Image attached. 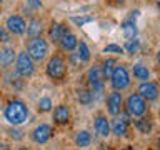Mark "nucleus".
Returning a JSON list of instances; mask_svg holds the SVG:
<instances>
[{
    "mask_svg": "<svg viewBox=\"0 0 160 150\" xmlns=\"http://www.w3.org/2000/svg\"><path fill=\"white\" fill-rule=\"evenodd\" d=\"M43 8V3L40 0H25V13L32 15V12H40Z\"/></svg>",
    "mask_w": 160,
    "mask_h": 150,
    "instance_id": "28",
    "label": "nucleus"
},
{
    "mask_svg": "<svg viewBox=\"0 0 160 150\" xmlns=\"http://www.w3.org/2000/svg\"><path fill=\"white\" fill-rule=\"evenodd\" d=\"M117 63H118L117 57H112V55H108V57L103 58V62L100 63V70H102V75H103L105 80L110 78V75H112V72H113V68H115Z\"/></svg>",
    "mask_w": 160,
    "mask_h": 150,
    "instance_id": "24",
    "label": "nucleus"
},
{
    "mask_svg": "<svg viewBox=\"0 0 160 150\" xmlns=\"http://www.w3.org/2000/svg\"><path fill=\"white\" fill-rule=\"evenodd\" d=\"M12 42V35L8 33V30L0 25V43H10Z\"/></svg>",
    "mask_w": 160,
    "mask_h": 150,
    "instance_id": "33",
    "label": "nucleus"
},
{
    "mask_svg": "<svg viewBox=\"0 0 160 150\" xmlns=\"http://www.w3.org/2000/svg\"><path fill=\"white\" fill-rule=\"evenodd\" d=\"M113 2L117 3V5H125V2H127V0H113Z\"/></svg>",
    "mask_w": 160,
    "mask_h": 150,
    "instance_id": "35",
    "label": "nucleus"
},
{
    "mask_svg": "<svg viewBox=\"0 0 160 150\" xmlns=\"http://www.w3.org/2000/svg\"><path fill=\"white\" fill-rule=\"evenodd\" d=\"M67 65L70 68H73V70H78V68H82V60L78 58V55H77V52H70L68 55H67Z\"/></svg>",
    "mask_w": 160,
    "mask_h": 150,
    "instance_id": "29",
    "label": "nucleus"
},
{
    "mask_svg": "<svg viewBox=\"0 0 160 150\" xmlns=\"http://www.w3.org/2000/svg\"><path fill=\"white\" fill-rule=\"evenodd\" d=\"M70 20H72V22L77 25V27H83L85 23L93 22V17H90V15H87V17H82V15H80V17H72Z\"/></svg>",
    "mask_w": 160,
    "mask_h": 150,
    "instance_id": "32",
    "label": "nucleus"
},
{
    "mask_svg": "<svg viewBox=\"0 0 160 150\" xmlns=\"http://www.w3.org/2000/svg\"><path fill=\"white\" fill-rule=\"evenodd\" d=\"M77 55H78V58L82 60V63H88L90 62V58H92V52H90V47H88V43L85 42V40H78V43H77Z\"/></svg>",
    "mask_w": 160,
    "mask_h": 150,
    "instance_id": "25",
    "label": "nucleus"
},
{
    "mask_svg": "<svg viewBox=\"0 0 160 150\" xmlns=\"http://www.w3.org/2000/svg\"><path fill=\"white\" fill-rule=\"evenodd\" d=\"M45 32V22L40 17H30V20L27 22V30H25V35L28 38L32 37H42Z\"/></svg>",
    "mask_w": 160,
    "mask_h": 150,
    "instance_id": "16",
    "label": "nucleus"
},
{
    "mask_svg": "<svg viewBox=\"0 0 160 150\" xmlns=\"http://www.w3.org/2000/svg\"><path fill=\"white\" fill-rule=\"evenodd\" d=\"M45 75L52 80V82H63L68 75V65L67 60L62 53H53L47 58V63H45Z\"/></svg>",
    "mask_w": 160,
    "mask_h": 150,
    "instance_id": "2",
    "label": "nucleus"
},
{
    "mask_svg": "<svg viewBox=\"0 0 160 150\" xmlns=\"http://www.w3.org/2000/svg\"><path fill=\"white\" fill-rule=\"evenodd\" d=\"M75 97H77V102L83 107H88V105L93 103L95 100V93L90 90L88 87H80L75 90Z\"/></svg>",
    "mask_w": 160,
    "mask_h": 150,
    "instance_id": "19",
    "label": "nucleus"
},
{
    "mask_svg": "<svg viewBox=\"0 0 160 150\" xmlns=\"http://www.w3.org/2000/svg\"><path fill=\"white\" fill-rule=\"evenodd\" d=\"M130 117L128 115H115L112 118V122H110V133H113L115 137L122 138V137H127L128 133V127H130Z\"/></svg>",
    "mask_w": 160,
    "mask_h": 150,
    "instance_id": "11",
    "label": "nucleus"
},
{
    "mask_svg": "<svg viewBox=\"0 0 160 150\" xmlns=\"http://www.w3.org/2000/svg\"><path fill=\"white\" fill-rule=\"evenodd\" d=\"M108 80H110L112 90H117V92H123V90H127L132 85V75H130V70L125 63L115 65V68Z\"/></svg>",
    "mask_w": 160,
    "mask_h": 150,
    "instance_id": "4",
    "label": "nucleus"
},
{
    "mask_svg": "<svg viewBox=\"0 0 160 150\" xmlns=\"http://www.w3.org/2000/svg\"><path fill=\"white\" fill-rule=\"evenodd\" d=\"M25 52L28 53V57L33 60L35 63H43L48 58L50 53V43L47 38L43 37H32L25 43Z\"/></svg>",
    "mask_w": 160,
    "mask_h": 150,
    "instance_id": "3",
    "label": "nucleus"
},
{
    "mask_svg": "<svg viewBox=\"0 0 160 150\" xmlns=\"http://www.w3.org/2000/svg\"><path fill=\"white\" fill-rule=\"evenodd\" d=\"M130 75H133L135 80L138 82H145V80H150V70L147 65L143 63H133L132 65V70H130Z\"/></svg>",
    "mask_w": 160,
    "mask_h": 150,
    "instance_id": "21",
    "label": "nucleus"
},
{
    "mask_svg": "<svg viewBox=\"0 0 160 150\" xmlns=\"http://www.w3.org/2000/svg\"><path fill=\"white\" fill-rule=\"evenodd\" d=\"M7 133H8V137L12 138L13 142H20V140L25 138V132H23V130H20L18 127H13V125H10V127H8Z\"/></svg>",
    "mask_w": 160,
    "mask_h": 150,
    "instance_id": "30",
    "label": "nucleus"
},
{
    "mask_svg": "<svg viewBox=\"0 0 160 150\" xmlns=\"http://www.w3.org/2000/svg\"><path fill=\"white\" fill-rule=\"evenodd\" d=\"M148 150H150V148H148Z\"/></svg>",
    "mask_w": 160,
    "mask_h": 150,
    "instance_id": "39",
    "label": "nucleus"
},
{
    "mask_svg": "<svg viewBox=\"0 0 160 150\" xmlns=\"http://www.w3.org/2000/svg\"><path fill=\"white\" fill-rule=\"evenodd\" d=\"M15 150H30V148H27V147H17Z\"/></svg>",
    "mask_w": 160,
    "mask_h": 150,
    "instance_id": "36",
    "label": "nucleus"
},
{
    "mask_svg": "<svg viewBox=\"0 0 160 150\" xmlns=\"http://www.w3.org/2000/svg\"><path fill=\"white\" fill-rule=\"evenodd\" d=\"M85 80H87V87L92 90L95 95L103 93V90H105V78L102 75V70H100L98 63H93V65H90V67H88L87 73H85Z\"/></svg>",
    "mask_w": 160,
    "mask_h": 150,
    "instance_id": "7",
    "label": "nucleus"
},
{
    "mask_svg": "<svg viewBox=\"0 0 160 150\" xmlns=\"http://www.w3.org/2000/svg\"><path fill=\"white\" fill-rule=\"evenodd\" d=\"M0 150H10V147H8V143H5V142H2V143H0Z\"/></svg>",
    "mask_w": 160,
    "mask_h": 150,
    "instance_id": "34",
    "label": "nucleus"
},
{
    "mask_svg": "<svg viewBox=\"0 0 160 150\" xmlns=\"http://www.w3.org/2000/svg\"><path fill=\"white\" fill-rule=\"evenodd\" d=\"M77 43H78V37L75 35L73 32H68V33H65L62 40L58 42V47L62 52H75L77 50Z\"/></svg>",
    "mask_w": 160,
    "mask_h": 150,
    "instance_id": "18",
    "label": "nucleus"
},
{
    "mask_svg": "<svg viewBox=\"0 0 160 150\" xmlns=\"http://www.w3.org/2000/svg\"><path fill=\"white\" fill-rule=\"evenodd\" d=\"M70 28L65 22H52L47 28V35H48V42L53 45H58V42L62 40L65 33H68Z\"/></svg>",
    "mask_w": 160,
    "mask_h": 150,
    "instance_id": "13",
    "label": "nucleus"
},
{
    "mask_svg": "<svg viewBox=\"0 0 160 150\" xmlns=\"http://www.w3.org/2000/svg\"><path fill=\"white\" fill-rule=\"evenodd\" d=\"M15 57H17V50H15L12 45L5 43L2 48H0V65L2 68H8L10 65L15 62Z\"/></svg>",
    "mask_w": 160,
    "mask_h": 150,
    "instance_id": "17",
    "label": "nucleus"
},
{
    "mask_svg": "<svg viewBox=\"0 0 160 150\" xmlns=\"http://www.w3.org/2000/svg\"><path fill=\"white\" fill-rule=\"evenodd\" d=\"M3 2H5V0H0V5H2V3H3Z\"/></svg>",
    "mask_w": 160,
    "mask_h": 150,
    "instance_id": "37",
    "label": "nucleus"
},
{
    "mask_svg": "<svg viewBox=\"0 0 160 150\" xmlns=\"http://www.w3.org/2000/svg\"><path fill=\"white\" fill-rule=\"evenodd\" d=\"M123 108H125V112H127L128 117L138 118V117H142V115L147 113L148 105L138 93H130L128 97L123 100Z\"/></svg>",
    "mask_w": 160,
    "mask_h": 150,
    "instance_id": "5",
    "label": "nucleus"
},
{
    "mask_svg": "<svg viewBox=\"0 0 160 150\" xmlns=\"http://www.w3.org/2000/svg\"><path fill=\"white\" fill-rule=\"evenodd\" d=\"M137 93L142 97L145 102H155L158 98V85L153 80H145L140 82L137 87Z\"/></svg>",
    "mask_w": 160,
    "mask_h": 150,
    "instance_id": "12",
    "label": "nucleus"
},
{
    "mask_svg": "<svg viewBox=\"0 0 160 150\" xmlns=\"http://www.w3.org/2000/svg\"><path fill=\"white\" fill-rule=\"evenodd\" d=\"M102 52L103 53H112V55H123V48H122V45H118V43H108L103 47Z\"/></svg>",
    "mask_w": 160,
    "mask_h": 150,
    "instance_id": "31",
    "label": "nucleus"
},
{
    "mask_svg": "<svg viewBox=\"0 0 160 150\" xmlns=\"http://www.w3.org/2000/svg\"><path fill=\"white\" fill-rule=\"evenodd\" d=\"M133 125H135V128H137V132L142 133V135L150 133V132H152V128H153V122H152L148 117H145V115L138 117V118L133 122Z\"/></svg>",
    "mask_w": 160,
    "mask_h": 150,
    "instance_id": "23",
    "label": "nucleus"
},
{
    "mask_svg": "<svg viewBox=\"0 0 160 150\" xmlns=\"http://www.w3.org/2000/svg\"><path fill=\"white\" fill-rule=\"evenodd\" d=\"M93 128L98 133V137H102V138H108L112 135L110 133V120L103 113H97L93 117Z\"/></svg>",
    "mask_w": 160,
    "mask_h": 150,
    "instance_id": "15",
    "label": "nucleus"
},
{
    "mask_svg": "<svg viewBox=\"0 0 160 150\" xmlns=\"http://www.w3.org/2000/svg\"><path fill=\"white\" fill-rule=\"evenodd\" d=\"M52 108H53V102L50 97H42L37 102V110L40 113H48V112H52Z\"/></svg>",
    "mask_w": 160,
    "mask_h": 150,
    "instance_id": "27",
    "label": "nucleus"
},
{
    "mask_svg": "<svg viewBox=\"0 0 160 150\" xmlns=\"http://www.w3.org/2000/svg\"><path fill=\"white\" fill-rule=\"evenodd\" d=\"M123 53H128V55H135L140 48V40L135 37V38H130V40H125V45H123Z\"/></svg>",
    "mask_w": 160,
    "mask_h": 150,
    "instance_id": "26",
    "label": "nucleus"
},
{
    "mask_svg": "<svg viewBox=\"0 0 160 150\" xmlns=\"http://www.w3.org/2000/svg\"><path fill=\"white\" fill-rule=\"evenodd\" d=\"M55 130L50 123H38L37 127H33V130L30 132V138L33 140V143L37 145H45L53 138Z\"/></svg>",
    "mask_w": 160,
    "mask_h": 150,
    "instance_id": "9",
    "label": "nucleus"
},
{
    "mask_svg": "<svg viewBox=\"0 0 160 150\" xmlns=\"http://www.w3.org/2000/svg\"><path fill=\"white\" fill-rule=\"evenodd\" d=\"M30 117V108L27 107V103L20 98H13L5 105L3 108V118L7 120L8 125L13 127H20L28 120Z\"/></svg>",
    "mask_w": 160,
    "mask_h": 150,
    "instance_id": "1",
    "label": "nucleus"
},
{
    "mask_svg": "<svg viewBox=\"0 0 160 150\" xmlns=\"http://www.w3.org/2000/svg\"><path fill=\"white\" fill-rule=\"evenodd\" d=\"M105 105H107V113L110 117H115V115L122 113L123 112V95H122V92L112 90V92L107 95Z\"/></svg>",
    "mask_w": 160,
    "mask_h": 150,
    "instance_id": "10",
    "label": "nucleus"
},
{
    "mask_svg": "<svg viewBox=\"0 0 160 150\" xmlns=\"http://www.w3.org/2000/svg\"><path fill=\"white\" fill-rule=\"evenodd\" d=\"M73 142H75V147L78 148H88L93 142V137L88 130H78L73 137Z\"/></svg>",
    "mask_w": 160,
    "mask_h": 150,
    "instance_id": "20",
    "label": "nucleus"
},
{
    "mask_svg": "<svg viewBox=\"0 0 160 150\" xmlns=\"http://www.w3.org/2000/svg\"><path fill=\"white\" fill-rule=\"evenodd\" d=\"M15 73L18 77H22L23 80H27L30 77H33L35 73V62L28 57V53L25 50H20L17 52V57H15Z\"/></svg>",
    "mask_w": 160,
    "mask_h": 150,
    "instance_id": "6",
    "label": "nucleus"
},
{
    "mask_svg": "<svg viewBox=\"0 0 160 150\" xmlns=\"http://www.w3.org/2000/svg\"><path fill=\"white\" fill-rule=\"evenodd\" d=\"M70 118H72V110H70L68 105L60 103L52 108V120L55 125H67Z\"/></svg>",
    "mask_w": 160,
    "mask_h": 150,
    "instance_id": "14",
    "label": "nucleus"
},
{
    "mask_svg": "<svg viewBox=\"0 0 160 150\" xmlns=\"http://www.w3.org/2000/svg\"><path fill=\"white\" fill-rule=\"evenodd\" d=\"M5 28L8 30L10 35H17V37H22L25 35V30H27V20H25L23 15L20 13H12L5 18Z\"/></svg>",
    "mask_w": 160,
    "mask_h": 150,
    "instance_id": "8",
    "label": "nucleus"
},
{
    "mask_svg": "<svg viewBox=\"0 0 160 150\" xmlns=\"http://www.w3.org/2000/svg\"><path fill=\"white\" fill-rule=\"evenodd\" d=\"M0 13H2V8H0Z\"/></svg>",
    "mask_w": 160,
    "mask_h": 150,
    "instance_id": "38",
    "label": "nucleus"
},
{
    "mask_svg": "<svg viewBox=\"0 0 160 150\" xmlns=\"http://www.w3.org/2000/svg\"><path fill=\"white\" fill-rule=\"evenodd\" d=\"M120 30H122V35L125 40H130V38H135L137 37V25L132 18H127L120 23Z\"/></svg>",
    "mask_w": 160,
    "mask_h": 150,
    "instance_id": "22",
    "label": "nucleus"
}]
</instances>
